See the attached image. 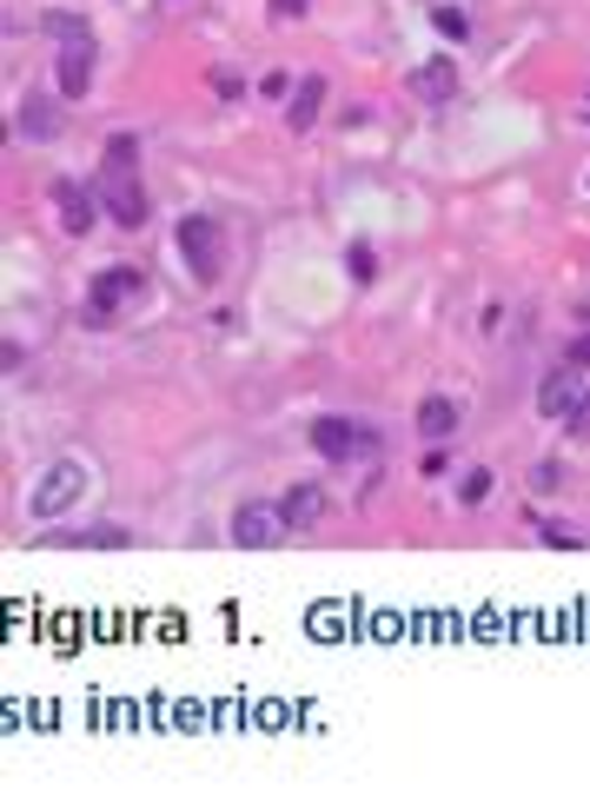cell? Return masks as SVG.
<instances>
[{"instance_id": "10", "label": "cell", "mask_w": 590, "mask_h": 803, "mask_svg": "<svg viewBox=\"0 0 590 803\" xmlns=\"http://www.w3.org/2000/svg\"><path fill=\"white\" fill-rule=\"evenodd\" d=\"M411 94L425 100V107H445L451 94H458V60H425V67H411Z\"/></svg>"}, {"instance_id": "25", "label": "cell", "mask_w": 590, "mask_h": 803, "mask_svg": "<svg viewBox=\"0 0 590 803\" xmlns=\"http://www.w3.org/2000/svg\"><path fill=\"white\" fill-rule=\"evenodd\" d=\"M213 94H219V100H239L245 80H239V73H213Z\"/></svg>"}, {"instance_id": "4", "label": "cell", "mask_w": 590, "mask_h": 803, "mask_svg": "<svg viewBox=\"0 0 590 803\" xmlns=\"http://www.w3.org/2000/svg\"><path fill=\"white\" fill-rule=\"evenodd\" d=\"M133 299H146V273H140V266H107V273H94L80 319H87V326H113Z\"/></svg>"}, {"instance_id": "1", "label": "cell", "mask_w": 590, "mask_h": 803, "mask_svg": "<svg viewBox=\"0 0 590 803\" xmlns=\"http://www.w3.org/2000/svg\"><path fill=\"white\" fill-rule=\"evenodd\" d=\"M94 193H100V206H107L113 226H127V232L146 226L153 200H146V187H140V133H113V140H107L100 167H94Z\"/></svg>"}, {"instance_id": "21", "label": "cell", "mask_w": 590, "mask_h": 803, "mask_svg": "<svg viewBox=\"0 0 590 803\" xmlns=\"http://www.w3.org/2000/svg\"><path fill=\"white\" fill-rule=\"evenodd\" d=\"M266 14H273V21H305L312 0H266Z\"/></svg>"}, {"instance_id": "12", "label": "cell", "mask_w": 590, "mask_h": 803, "mask_svg": "<svg viewBox=\"0 0 590 803\" xmlns=\"http://www.w3.org/2000/svg\"><path fill=\"white\" fill-rule=\"evenodd\" d=\"M458 426H465V412H458V398H445V392H432L425 406H418V432H425L432 445H445Z\"/></svg>"}, {"instance_id": "8", "label": "cell", "mask_w": 590, "mask_h": 803, "mask_svg": "<svg viewBox=\"0 0 590 803\" xmlns=\"http://www.w3.org/2000/svg\"><path fill=\"white\" fill-rule=\"evenodd\" d=\"M279 538H286L279 505H239V512H232V544H239V551H266V544H279Z\"/></svg>"}, {"instance_id": "5", "label": "cell", "mask_w": 590, "mask_h": 803, "mask_svg": "<svg viewBox=\"0 0 590 803\" xmlns=\"http://www.w3.org/2000/svg\"><path fill=\"white\" fill-rule=\"evenodd\" d=\"M312 452L325 458V465H359V458H372L378 452V432L372 426H359V419H339V412H325V419H312Z\"/></svg>"}, {"instance_id": "23", "label": "cell", "mask_w": 590, "mask_h": 803, "mask_svg": "<svg viewBox=\"0 0 590 803\" xmlns=\"http://www.w3.org/2000/svg\"><path fill=\"white\" fill-rule=\"evenodd\" d=\"M531 486H538V492H557V486H564V465H557V458H544V465L531 471Z\"/></svg>"}, {"instance_id": "19", "label": "cell", "mask_w": 590, "mask_h": 803, "mask_svg": "<svg viewBox=\"0 0 590 803\" xmlns=\"http://www.w3.org/2000/svg\"><path fill=\"white\" fill-rule=\"evenodd\" d=\"M538 538H544L551 551H577V544H583V538H577L570 525H538Z\"/></svg>"}, {"instance_id": "17", "label": "cell", "mask_w": 590, "mask_h": 803, "mask_svg": "<svg viewBox=\"0 0 590 803\" xmlns=\"http://www.w3.org/2000/svg\"><path fill=\"white\" fill-rule=\"evenodd\" d=\"M458 499H465V505H484V499H491V471H484V465H471V471L458 478Z\"/></svg>"}, {"instance_id": "16", "label": "cell", "mask_w": 590, "mask_h": 803, "mask_svg": "<svg viewBox=\"0 0 590 803\" xmlns=\"http://www.w3.org/2000/svg\"><path fill=\"white\" fill-rule=\"evenodd\" d=\"M432 27H438L445 40H471V14H465V8H432Z\"/></svg>"}, {"instance_id": "7", "label": "cell", "mask_w": 590, "mask_h": 803, "mask_svg": "<svg viewBox=\"0 0 590 803\" xmlns=\"http://www.w3.org/2000/svg\"><path fill=\"white\" fill-rule=\"evenodd\" d=\"M47 200H53V213H60V232H73V239H87V232H94V213H107L94 187H80V180H67V173L47 187Z\"/></svg>"}, {"instance_id": "14", "label": "cell", "mask_w": 590, "mask_h": 803, "mask_svg": "<svg viewBox=\"0 0 590 803\" xmlns=\"http://www.w3.org/2000/svg\"><path fill=\"white\" fill-rule=\"evenodd\" d=\"M14 127H21L27 140H53V133H60V100H53V94H27Z\"/></svg>"}, {"instance_id": "22", "label": "cell", "mask_w": 590, "mask_h": 803, "mask_svg": "<svg viewBox=\"0 0 590 803\" xmlns=\"http://www.w3.org/2000/svg\"><path fill=\"white\" fill-rule=\"evenodd\" d=\"M292 87H299L292 73H266V80H260V94H266V100H292Z\"/></svg>"}, {"instance_id": "20", "label": "cell", "mask_w": 590, "mask_h": 803, "mask_svg": "<svg viewBox=\"0 0 590 803\" xmlns=\"http://www.w3.org/2000/svg\"><path fill=\"white\" fill-rule=\"evenodd\" d=\"M570 439H590V385H583V398H577V406H570Z\"/></svg>"}, {"instance_id": "9", "label": "cell", "mask_w": 590, "mask_h": 803, "mask_svg": "<svg viewBox=\"0 0 590 803\" xmlns=\"http://www.w3.org/2000/svg\"><path fill=\"white\" fill-rule=\"evenodd\" d=\"M583 385H590V379H583L577 365H557V372H551V379L538 385V412L564 426V419H570V406H577V398H583Z\"/></svg>"}, {"instance_id": "3", "label": "cell", "mask_w": 590, "mask_h": 803, "mask_svg": "<svg viewBox=\"0 0 590 803\" xmlns=\"http://www.w3.org/2000/svg\"><path fill=\"white\" fill-rule=\"evenodd\" d=\"M180 260H186V273L200 286H219V273H226V226L213 213H186L180 219Z\"/></svg>"}, {"instance_id": "2", "label": "cell", "mask_w": 590, "mask_h": 803, "mask_svg": "<svg viewBox=\"0 0 590 803\" xmlns=\"http://www.w3.org/2000/svg\"><path fill=\"white\" fill-rule=\"evenodd\" d=\"M47 34H60V53H53V87H60V100H87L94 60H100L94 27L80 21V14H47Z\"/></svg>"}, {"instance_id": "18", "label": "cell", "mask_w": 590, "mask_h": 803, "mask_svg": "<svg viewBox=\"0 0 590 803\" xmlns=\"http://www.w3.org/2000/svg\"><path fill=\"white\" fill-rule=\"evenodd\" d=\"M346 273H352L359 286H372V279H378V260H372V247H352V253H346Z\"/></svg>"}, {"instance_id": "24", "label": "cell", "mask_w": 590, "mask_h": 803, "mask_svg": "<svg viewBox=\"0 0 590 803\" xmlns=\"http://www.w3.org/2000/svg\"><path fill=\"white\" fill-rule=\"evenodd\" d=\"M564 365H577V372H590V333H577V339L564 346Z\"/></svg>"}, {"instance_id": "13", "label": "cell", "mask_w": 590, "mask_h": 803, "mask_svg": "<svg viewBox=\"0 0 590 803\" xmlns=\"http://www.w3.org/2000/svg\"><path fill=\"white\" fill-rule=\"evenodd\" d=\"M279 518H286V531H312V525L325 518V492H318V486H292V492L279 499Z\"/></svg>"}, {"instance_id": "6", "label": "cell", "mask_w": 590, "mask_h": 803, "mask_svg": "<svg viewBox=\"0 0 590 803\" xmlns=\"http://www.w3.org/2000/svg\"><path fill=\"white\" fill-rule=\"evenodd\" d=\"M80 492H87V465H80V458H53L40 471V486H34V518H67L80 505Z\"/></svg>"}, {"instance_id": "26", "label": "cell", "mask_w": 590, "mask_h": 803, "mask_svg": "<svg viewBox=\"0 0 590 803\" xmlns=\"http://www.w3.org/2000/svg\"><path fill=\"white\" fill-rule=\"evenodd\" d=\"M445 465H451V458H445V445H432V452H425V465H418V471H425V478H438Z\"/></svg>"}, {"instance_id": "11", "label": "cell", "mask_w": 590, "mask_h": 803, "mask_svg": "<svg viewBox=\"0 0 590 803\" xmlns=\"http://www.w3.org/2000/svg\"><path fill=\"white\" fill-rule=\"evenodd\" d=\"M318 113H325V80H318V73H305L299 87H292V100H286V127H292V133H305V127H318Z\"/></svg>"}, {"instance_id": "15", "label": "cell", "mask_w": 590, "mask_h": 803, "mask_svg": "<svg viewBox=\"0 0 590 803\" xmlns=\"http://www.w3.org/2000/svg\"><path fill=\"white\" fill-rule=\"evenodd\" d=\"M60 544H87V551H127V544H133V531H127V525H87V531H67Z\"/></svg>"}]
</instances>
